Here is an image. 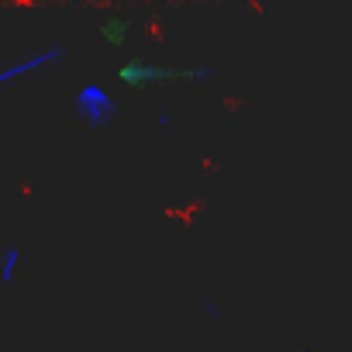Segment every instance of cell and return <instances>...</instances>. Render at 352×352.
Here are the masks:
<instances>
[{
	"instance_id": "obj_1",
	"label": "cell",
	"mask_w": 352,
	"mask_h": 352,
	"mask_svg": "<svg viewBox=\"0 0 352 352\" xmlns=\"http://www.w3.org/2000/svg\"><path fill=\"white\" fill-rule=\"evenodd\" d=\"M114 76L128 87H159V83H176V80H211L214 69H190V66H159L148 59H128L114 69Z\"/></svg>"
},
{
	"instance_id": "obj_2",
	"label": "cell",
	"mask_w": 352,
	"mask_h": 352,
	"mask_svg": "<svg viewBox=\"0 0 352 352\" xmlns=\"http://www.w3.org/2000/svg\"><path fill=\"white\" fill-rule=\"evenodd\" d=\"M73 111L76 118H83L90 128H100L114 118V97L100 87V83H87L80 87V94L73 97Z\"/></svg>"
},
{
	"instance_id": "obj_3",
	"label": "cell",
	"mask_w": 352,
	"mask_h": 352,
	"mask_svg": "<svg viewBox=\"0 0 352 352\" xmlns=\"http://www.w3.org/2000/svg\"><path fill=\"white\" fill-rule=\"evenodd\" d=\"M59 59H66V49H63V45H45V49L32 52L28 59H18V63H8V66H0V87L14 83L18 76H25V73H32V69L52 66V63H59Z\"/></svg>"
},
{
	"instance_id": "obj_4",
	"label": "cell",
	"mask_w": 352,
	"mask_h": 352,
	"mask_svg": "<svg viewBox=\"0 0 352 352\" xmlns=\"http://www.w3.org/2000/svg\"><path fill=\"white\" fill-rule=\"evenodd\" d=\"M21 259H25V252L18 245H4V249H0V283H14L18 280Z\"/></svg>"
},
{
	"instance_id": "obj_5",
	"label": "cell",
	"mask_w": 352,
	"mask_h": 352,
	"mask_svg": "<svg viewBox=\"0 0 352 352\" xmlns=\"http://www.w3.org/2000/svg\"><path fill=\"white\" fill-rule=\"evenodd\" d=\"M128 28H131L128 18H107V21L100 25V38L111 42V45H124V42H128Z\"/></svg>"
}]
</instances>
